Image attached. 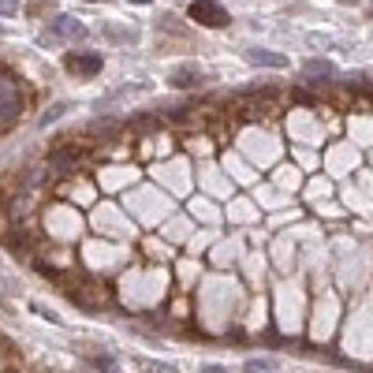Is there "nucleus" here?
<instances>
[{
	"label": "nucleus",
	"mask_w": 373,
	"mask_h": 373,
	"mask_svg": "<svg viewBox=\"0 0 373 373\" xmlns=\"http://www.w3.org/2000/svg\"><path fill=\"white\" fill-rule=\"evenodd\" d=\"M202 373H224V366H205Z\"/></svg>",
	"instance_id": "nucleus-14"
},
{
	"label": "nucleus",
	"mask_w": 373,
	"mask_h": 373,
	"mask_svg": "<svg viewBox=\"0 0 373 373\" xmlns=\"http://www.w3.org/2000/svg\"><path fill=\"white\" fill-rule=\"evenodd\" d=\"M19 108H23V97L15 93V86L11 83H0V120H11Z\"/></svg>",
	"instance_id": "nucleus-6"
},
{
	"label": "nucleus",
	"mask_w": 373,
	"mask_h": 373,
	"mask_svg": "<svg viewBox=\"0 0 373 373\" xmlns=\"http://www.w3.org/2000/svg\"><path fill=\"white\" fill-rule=\"evenodd\" d=\"M15 11V0H0V15H11Z\"/></svg>",
	"instance_id": "nucleus-13"
},
{
	"label": "nucleus",
	"mask_w": 373,
	"mask_h": 373,
	"mask_svg": "<svg viewBox=\"0 0 373 373\" xmlns=\"http://www.w3.org/2000/svg\"><path fill=\"white\" fill-rule=\"evenodd\" d=\"M190 19L202 23V26L220 30V26H228V11H224L217 0H194V4H190Z\"/></svg>",
	"instance_id": "nucleus-2"
},
{
	"label": "nucleus",
	"mask_w": 373,
	"mask_h": 373,
	"mask_svg": "<svg viewBox=\"0 0 373 373\" xmlns=\"http://www.w3.org/2000/svg\"><path fill=\"white\" fill-rule=\"evenodd\" d=\"M168 83L180 86V90H190V86H202L205 83V71L198 68V63H175V68L168 71Z\"/></svg>",
	"instance_id": "nucleus-3"
},
{
	"label": "nucleus",
	"mask_w": 373,
	"mask_h": 373,
	"mask_svg": "<svg viewBox=\"0 0 373 373\" xmlns=\"http://www.w3.org/2000/svg\"><path fill=\"white\" fill-rule=\"evenodd\" d=\"M142 373H175V366H168V362H153V359H138L135 362Z\"/></svg>",
	"instance_id": "nucleus-9"
},
{
	"label": "nucleus",
	"mask_w": 373,
	"mask_h": 373,
	"mask_svg": "<svg viewBox=\"0 0 373 373\" xmlns=\"http://www.w3.org/2000/svg\"><path fill=\"white\" fill-rule=\"evenodd\" d=\"M242 373H277V366H272L269 359H250L247 366H242Z\"/></svg>",
	"instance_id": "nucleus-10"
},
{
	"label": "nucleus",
	"mask_w": 373,
	"mask_h": 373,
	"mask_svg": "<svg viewBox=\"0 0 373 373\" xmlns=\"http://www.w3.org/2000/svg\"><path fill=\"white\" fill-rule=\"evenodd\" d=\"M101 56H97V53H71L68 56V68L75 71V75H97V71H101Z\"/></svg>",
	"instance_id": "nucleus-5"
},
{
	"label": "nucleus",
	"mask_w": 373,
	"mask_h": 373,
	"mask_svg": "<svg viewBox=\"0 0 373 373\" xmlns=\"http://www.w3.org/2000/svg\"><path fill=\"white\" fill-rule=\"evenodd\" d=\"M105 34H108L112 41H131V38H135V34H127V30H112V26L105 30Z\"/></svg>",
	"instance_id": "nucleus-12"
},
{
	"label": "nucleus",
	"mask_w": 373,
	"mask_h": 373,
	"mask_svg": "<svg viewBox=\"0 0 373 373\" xmlns=\"http://www.w3.org/2000/svg\"><path fill=\"white\" fill-rule=\"evenodd\" d=\"M68 108H71L68 101H56V105H53V108H48L45 116H41V127H48V123H53V120H60V116H63V112H68Z\"/></svg>",
	"instance_id": "nucleus-11"
},
{
	"label": "nucleus",
	"mask_w": 373,
	"mask_h": 373,
	"mask_svg": "<svg viewBox=\"0 0 373 373\" xmlns=\"http://www.w3.org/2000/svg\"><path fill=\"white\" fill-rule=\"evenodd\" d=\"M83 41L86 38V23H78L75 15H56L48 19V30H45V41Z\"/></svg>",
	"instance_id": "nucleus-1"
},
{
	"label": "nucleus",
	"mask_w": 373,
	"mask_h": 373,
	"mask_svg": "<svg viewBox=\"0 0 373 373\" xmlns=\"http://www.w3.org/2000/svg\"><path fill=\"white\" fill-rule=\"evenodd\" d=\"M247 60L254 63V68H277V71L287 68V56L272 53V48H247Z\"/></svg>",
	"instance_id": "nucleus-4"
},
{
	"label": "nucleus",
	"mask_w": 373,
	"mask_h": 373,
	"mask_svg": "<svg viewBox=\"0 0 373 373\" xmlns=\"http://www.w3.org/2000/svg\"><path fill=\"white\" fill-rule=\"evenodd\" d=\"M0 38H4V26H0Z\"/></svg>",
	"instance_id": "nucleus-16"
},
{
	"label": "nucleus",
	"mask_w": 373,
	"mask_h": 373,
	"mask_svg": "<svg viewBox=\"0 0 373 373\" xmlns=\"http://www.w3.org/2000/svg\"><path fill=\"white\" fill-rule=\"evenodd\" d=\"M138 90H145V83H131V86H123V90H116V93H105L101 101H97V108H108V105H116V101H123V97L138 93Z\"/></svg>",
	"instance_id": "nucleus-7"
},
{
	"label": "nucleus",
	"mask_w": 373,
	"mask_h": 373,
	"mask_svg": "<svg viewBox=\"0 0 373 373\" xmlns=\"http://www.w3.org/2000/svg\"><path fill=\"white\" fill-rule=\"evenodd\" d=\"M306 75H321V78H336V68L329 60H306Z\"/></svg>",
	"instance_id": "nucleus-8"
},
{
	"label": "nucleus",
	"mask_w": 373,
	"mask_h": 373,
	"mask_svg": "<svg viewBox=\"0 0 373 373\" xmlns=\"http://www.w3.org/2000/svg\"><path fill=\"white\" fill-rule=\"evenodd\" d=\"M90 4H97V0H90Z\"/></svg>",
	"instance_id": "nucleus-17"
},
{
	"label": "nucleus",
	"mask_w": 373,
	"mask_h": 373,
	"mask_svg": "<svg viewBox=\"0 0 373 373\" xmlns=\"http://www.w3.org/2000/svg\"><path fill=\"white\" fill-rule=\"evenodd\" d=\"M131 4H150V0H131Z\"/></svg>",
	"instance_id": "nucleus-15"
}]
</instances>
